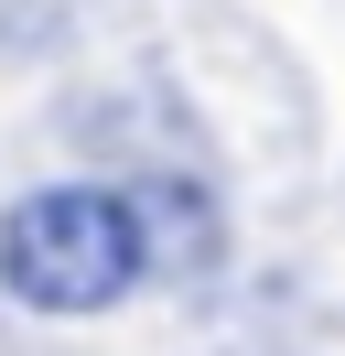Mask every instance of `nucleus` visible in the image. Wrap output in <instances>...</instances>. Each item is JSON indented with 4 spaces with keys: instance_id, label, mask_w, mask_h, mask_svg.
Segmentation results:
<instances>
[{
    "instance_id": "f257e3e1",
    "label": "nucleus",
    "mask_w": 345,
    "mask_h": 356,
    "mask_svg": "<svg viewBox=\"0 0 345 356\" xmlns=\"http://www.w3.org/2000/svg\"><path fill=\"white\" fill-rule=\"evenodd\" d=\"M151 195L129 184H43L0 216V291L22 313H119L151 281Z\"/></svg>"
}]
</instances>
